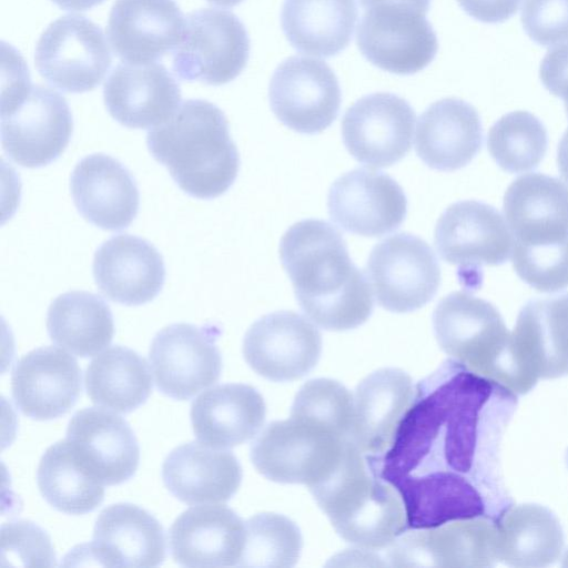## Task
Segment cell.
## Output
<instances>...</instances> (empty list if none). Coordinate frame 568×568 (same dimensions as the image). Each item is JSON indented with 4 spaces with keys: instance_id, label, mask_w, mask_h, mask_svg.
<instances>
[{
    "instance_id": "obj_7",
    "label": "cell",
    "mask_w": 568,
    "mask_h": 568,
    "mask_svg": "<svg viewBox=\"0 0 568 568\" xmlns=\"http://www.w3.org/2000/svg\"><path fill=\"white\" fill-rule=\"evenodd\" d=\"M349 439L324 423L291 415L263 429L251 446V460L272 481L310 488L337 467Z\"/></svg>"
},
{
    "instance_id": "obj_2",
    "label": "cell",
    "mask_w": 568,
    "mask_h": 568,
    "mask_svg": "<svg viewBox=\"0 0 568 568\" xmlns=\"http://www.w3.org/2000/svg\"><path fill=\"white\" fill-rule=\"evenodd\" d=\"M280 257L300 307L313 323L348 331L369 318L372 287L333 225L314 219L296 222L281 239Z\"/></svg>"
},
{
    "instance_id": "obj_31",
    "label": "cell",
    "mask_w": 568,
    "mask_h": 568,
    "mask_svg": "<svg viewBox=\"0 0 568 568\" xmlns=\"http://www.w3.org/2000/svg\"><path fill=\"white\" fill-rule=\"evenodd\" d=\"M483 126L477 110L457 98L432 103L419 116L415 151L429 168L455 171L480 151Z\"/></svg>"
},
{
    "instance_id": "obj_43",
    "label": "cell",
    "mask_w": 568,
    "mask_h": 568,
    "mask_svg": "<svg viewBox=\"0 0 568 568\" xmlns=\"http://www.w3.org/2000/svg\"><path fill=\"white\" fill-rule=\"evenodd\" d=\"M520 20L527 36L539 45L568 41V0H524Z\"/></svg>"
},
{
    "instance_id": "obj_39",
    "label": "cell",
    "mask_w": 568,
    "mask_h": 568,
    "mask_svg": "<svg viewBox=\"0 0 568 568\" xmlns=\"http://www.w3.org/2000/svg\"><path fill=\"white\" fill-rule=\"evenodd\" d=\"M245 541L239 566L290 568L303 547L296 524L284 515L261 513L245 523Z\"/></svg>"
},
{
    "instance_id": "obj_27",
    "label": "cell",
    "mask_w": 568,
    "mask_h": 568,
    "mask_svg": "<svg viewBox=\"0 0 568 568\" xmlns=\"http://www.w3.org/2000/svg\"><path fill=\"white\" fill-rule=\"evenodd\" d=\"M98 288L123 305L151 302L162 290L165 267L162 255L146 240L119 234L97 250L92 264Z\"/></svg>"
},
{
    "instance_id": "obj_38",
    "label": "cell",
    "mask_w": 568,
    "mask_h": 568,
    "mask_svg": "<svg viewBox=\"0 0 568 568\" xmlns=\"http://www.w3.org/2000/svg\"><path fill=\"white\" fill-rule=\"evenodd\" d=\"M547 145L545 125L527 111L503 115L489 129L487 136L491 158L503 170L511 173L535 169L546 154Z\"/></svg>"
},
{
    "instance_id": "obj_28",
    "label": "cell",
    "mask_w": 568,
    "mask_h": 568,
    "mask_svg": "<svg viewBox=\"0 0 568 568\" xmlns=\"http://www.w3.org/2000/svg\"><path fill=\"white\" fill-rule=\"evenodd\" d=\"M165 535L148 510L129 503L105 507L93 528L89 554L106 567H156L165 559Z\"/></svg>"
},
{
    "instance_id": "obj_44",
    "label": "cell",
    "mask_w": 568,
    "mask_h": 568,
    "mask_svg": "<svg viewBox=\"0 0 568 568\" xmlns=\"http://www.w3.org/2000/svg\"><path fill=\"white\" fill-rule=\"evenodd\" d=\"M539 78L550 93L564 100L568 115V43L546 53L540 63Z\"/></svg>"
},
{
    "instance_id": "obj_48",
    "label": "cell",
    "mask_w": 568,
    "mask_h": 568,
    "mask_svg": "<svg viewBox=\"0 0 568 568\" xmlns=\"http://www.w3.org/2000/svg\"><path fill=\"white\" fill-rule=\"evenodd\" d=\"M58 7L70 11H83L91 9L104 0H51Z\"/></svg>"
},
{
    "instance_id": "obj_10",
    "label": "cell",
    "mask_w": 568,
    "mask_h": 568,
    "mask_svg": "<svg viewBox=\"0 0 568 568\" xmlns=\"http://www.w3.org/2000/svg\"><path fill=\"white\" fill-rule=\"evenodd\" d=\"M366 275L377 303L393 313L425 306L440 284V267L423 239L394 234L377 243L367 260Z\"/></svg>"
},
{
    "instance_id": "obj_20",
    "label": "cell",
    "mask_w": 568,
    "mask_h": 568,
    "mask_svg": "<svg viewBox=\"0 0 568 568\" xmlns=\"http://www.w3.org/2000/svg\"><path fill=\"white\" fill-rule=\"evenodd\" d=\"M81 390L82 373L77 359L55 346L36 348L13 366V402L32 419L50 420L67 414Z\"/></svg>"
},
{
    "instance_id": "obj_24",
    "label": "cell",
    "mask_w": 568,
    "mask_h": 568,
    "mask_svg": "<svg viewBox=\"0 0 568 568\" xmlns=\"http://www.w3.org/2000/svg\"><path fill=\"white\" fill-rule=\"evenodd\" d=\"M514 245L536 247L568 242V186L541 173L517 178L504 196Z\"/></svg>"
},
{
    "instance_id": "obj_34",
    "label": "cell",
    "mask_w": 568,
    "mask_h": 568,
    "mask_svg": "<svg viewBox=\"0 0 568 568\" xmlns=\"http://www.w3.org/2000/svg\"><path fill=\"white\" fill-rule=\"evenodd\" d=\"M357 16L355 0H284L281 26L295 50L331 58L349 44Z\"/></svg>"
},
{
    "instance_id": "obj_15",
    "label": "cell",
    "mask_w": 568,
    "mask_h": 568,
    "mask_svg": "<svg viewBox=\"0 0 568 568\" xmlns=\"http://www.w3.org/2000/svg\"><path fill=\"white\" fill-rule=\"evenodd\" d=\"M322 353L320 331L293 311H276L255 321L243 339V356L258 375L288 382L308 374Z\"/></svg>"
},
{
    "instance_id": "obj_22",
    "label": "cell",
    "mask_w": 568,
    "mask_h": 568,
    "mask_svg": "<svg viewBox=\"0 0 568 568\" xmlns=\"http://www.w3.org/2000/svg\"><path fill=\"white\" fill-rule=\"evenodd\" d=\"M517 364L530 386L568 374V293L527 302L511 332Z\"/></svg>"
},
{
    "instance_id": "obj_42",
    "label": "cell",
    "mask_w": 568,
    "mask_h": 568,
    "mask_svg": "<svg viewBox=\"0 0 568 568\" xmlns=\"http://www.w3.org/2000/svg\"><path fill=\"white\" fill-rule=\"evenodd\" d=\"M2 564L22 566H55V554L49 535L28 520L3 524L1 527Z\"/></svg>"
},
{
    "instance_id": "obj_30",
    "label": "cell",
    "mask_w": 568,
    "mask_h": 568,
    "mask_svg": "<svg viewBox=\"0 0 568 568\" xmlns=\"http://www.w3.org/2000/svg\"><path fill=\"white\" fill-rule=\"evenodd\" d=\"M414 394L410 376L399 368H379L357 385L352 439L364 455L387 450Z\"/></svg>"
},
{
    "instance_id": "obj_13",
    "label": "cell",
    "mask_w": 568,
    "mask_h": 568,
    "mask_svg": "<svg viewBox=\"0 0 568 568\" xmlns=\"http://www.w3.org/2000/svg\"><path fill=\"white\" fill-rule=\"evenodd\" d=\"M387 548L394 567H494L498 560L495 519L477 517L414 529Z\"/></svg>"
},
{
    "instance_id": "obj_41",
    "label": "cell",
    "mask_w": 568,
    "mask_h": 568,
    "mask_svg": "<svg viewBox=\"0 0 568 568\" xmlns=\"http://www.w3.org/2000/svg\"><path fill=\"white\" fill-rule=\"evenodd\" d=\"M511 261L516 274L539 292L568 287V242L537 247L513 245Z\"/></svg>"
},
{
    "instance_id": "obj_36",
    "label": "cell",
    "mask_w": 568,
    "mask_h": 568,
    "mask_svg": "<svg viewBox=\"0 0 568 568\" xmlns=\"http://www.w3.org/2000/svg\"><path fill=\"white\" fill-rule=\"evenodd\" d=\"M84 383L93 404L122 414L140 407L152 392L146 361L120 345L106 348L90 362Z\"/></svg>"
},
{
    "instance_id": "obj_32",
    "label": "cell",
    "mask_w": 568,
    "mask_h": 568,
    "mask_svg": "<svg viewBox=\"0 0 568 568\" xmlns=\"http://www.w3.org/2000/svg\"><path fill=\"white\" fill-rule=\"evenodd\" d=\"M266 407L251 385L222 384L199 395L191 405V423L199 440L231 448L253 438L262 428Z\"/></svg>"
},
{
    "instance_id": "obj_33",
    "label": "cell",
    "mask_w": 568,
    "mask_h": 568,
    "mask_svg": "<svg viewBox=\"0 0 568 568\" xmlns=\"http://www.w3.org/2000/svg\"><path fill=\"white\" fill-rule=\"evenodd\" d=\"M498 560L511 567L540 568L556 562L564 549L559 520L536 504L510 505L495 519Z\"/></svg>"
},
{
    "instance_id": "obj_23",
    "label": "cell",
    "mask_w": 568,
    "mask_h": 568,
    "mask_svg": "<svg viewBox=\"0 0 568 568\" xmlns=\"http://www.w3.org/2000/svg\"><path fill=\"white\" fill-rule=\"evenodd\" d=\"M244 541V521L219 504L184 510L169 530L170 554L184 567L239 566Z\"/></svg>"
},
{
    "instance_id": "obj_46",
    "label": "cell",
    "mask_w": 568,
    "mask_h": 568,
    "mask_svg": "<svg viewBox=\"0 0 568 568\" xmlns=\"http://www.w3.org/2000/svg\"><path fill=\"white\" fill-rule=\"evenodd\" d=\"M363 10L376 8H396L417 11L426 14L429 10L430 0H358Z\"/></svg>"
},
{
    "instance_id": "obj_17",
    "label": "cell",
    "mask_w": 568,
    "mask_h": 568,
    "mask_svg": "<svg viewBox=\"0 0 568 568\" xmlns=\"http://www.w3.org/2000/svg\"><path fill=\"white\" fill-rule=\"evenodd\" d=\"M327 210L331 220L344 231L378 237L403 223L407 199L402 186L388 174L355 169L333 182Z\"/></svg>"
},
{
    "instance_id": "obj_1",
    "label": "cell",
    "mask_w": 568,
    "mask_h": 568,
    "mask_svg": "<svg viewBox=\"0 0 568 568\" xmlns=\"http://www.w3.org/2000/svg\"><path fill=\"white\" fill-rule=\"evenodd\" d=\"M516 406L513 390L448 359L416 386L389 447L379 457H366L367 463L397 489L406 511L474 484L511 505L498 456Z\"/></svg>"
},
{
    "instance_id": "obj_50",
    "label": "cell",
    "mask_w": 568,
    "mask_h": 568,
    "mask_svg": "<svg viewBox=\"0 0 568 568\" xmlns=\"http://www.w3.org/2000/svg\"><path fill=\"white\" fill-rule=\"evenodd\" d=\"M562 566L568 567V550L566 551L564 559H562Z\"/></svg>"
},
{
    "instance_id": "obj_12",
    "label": "cell",
    "mask_w": 568,
    "mask_h": 568,
    "mask_svg": "<svg viewBox=\"0 0 568 568\" xmlns=\"http://www.w3.org/2000/svg\"><path fill=\"white\" fill-rule=\"evenodd\" d=\"M268 99L284 125L298 133L315 134L336 120L342 93L338 79L326 62L293 55L275 69Z\"/></svg>"
},
{
    "instance_id": "obj_6",
    "label": "cell",
    "mask_w": 568,
    "mask_h": 568,
    "mask_svg": "<svg viewBox=\"0 0 568 568\" xmlns=\"http://www.w3.org/2000/svg\"><path fill=\"white\" fill-rule=\"evenodd\" d=\"M433 328L440 348L468 369L515 394L531 390L515 359L511 333L491 303L453 292L435 307Z\"/></svg>"
},
{
    "instance_id": "obj_45",
    "label": "cell",
    "mask_w": 568,
    "mask_h": 568,
    "mask_svg": "<svg viewBox=\"0 0 568 568\" xmlns=\"http://www.w3.org/2000/svg\"><path fill=\"white\" fill-rule=\"evenodd\" d=\"M471 18L485 23H499L513 17L520 0H457Z\"/></svg>"
},
{
    "instance_id": "obj_37",
    "label": "cell",
    "mask_w": 568,
    "mask_h": 568,
    "mask_svg": "<svg viewBox=\"0 0 568 568\" xmlns=\"http://www.w3.org/2000/svg\"><path fill=\"white\" fill-rule=\"evenodd\" d=\"M37 483L48 504L70 515L91 513L104 499V485L83 469L67 439L44 452L38 466Z\"/></svg>"
},
{
    "instance_id": "obj_8",
    "label": "cell",
    "mask_w": 568,
    "mask_h": 568,
    "mask_svg": "<svg viewBox=\"0 0 568 568\" xmlns=\"http://www.w3.org/2000/svg\"><path fill=\"white\" fill-rule=\"evenodd\" d=\"M250 38L233 12L205 8L186 16L183 36L173 52L172 69L189 82L222 85L246 67Z\"/></svg>"
},
{
    "instance_id": "obj_19",
    "label": "cell",
    "mask_w": 568,
    "mask_h": 568,
    "mask_svg": "<svg viewBox=\"0 0 568 568\" xmlns=\"http://www.w3.org/2000/svg\"><path fill=\"white\" fill-rule=\"evenodd\" d=\"M65 439L83 469L103 485H120L138 469V439L128 422L114 413L98 407L78 410Z\"/></svg>"
},
{
    "instance_id": "obj_11",
    "label": "cell",
    "mask_w": 568,
    "mask_h": 568,
    "mask_svg": "<svg viewBox=\"0 0 568 568\" xmlns=\"http://www.w3.org/2000/svg\"><path fill=\"white\" fill-rule=\"evenodd\" d=\"M216 326L176 323L153 337L149 362L158 389L186 400L215 384L222 371Z\"/></svg>"
},
{
    "instance_id": "obj_16",
    "label": "cell",
    "mask_w": 568,
    "mask_h": 568,
    "mask_svg": "<svg viewBox=\"0 0 568 568\" xmlns=\"http://www.w3.org/2000/svg\"><path fill=\"white\" fill-rule=\"evenodd\" d=\"M356 44L373 65L399 75L422 71L438 50L436 32L426 14L396 8L365 10Z\"/></svg>"
},
{
    "instance_id": "obj_25",
    "label": "cell",
    "mask_w": 568,
    "mask_h": 568,
    "mask_svg": "<svg viewBox=\"0 0 568 568\" xmlns=\"http://www.w3.org/2000/svg\"><path fill=\"white\" fill-rule=\"evenodd\" d=\"M184 26V16L175 0H115L108 36L121 60L149 63L178 47Z\"/></svg>"
},
{
    "instance_id": "obj_9",
    "label": "cell",
    "mask_w": 568,
    "mask_h": 568,
    "mask_svg": "<svg viewBox=\"0 0 568 568\" xmlns=\"http://www.w3.org/2000/svg\"><path fill=\"white\" fill-rule=\"evenodd\" d=\"M40 75L64 92L93 90L108 73L112 55L102 29L84 16H63L49 24L34 52Z\"/></svg>"
},
{
    "instance_id": "obj_40",
    "label": "cell",
    "mask_w": 568,
    "mask_h": 568,
    "mask_svg": "<svg viewBox=\"0 0 568 568\" xmlns=\"http://www.w3.org/2000/svg\"><path fill=\"white\" fill-rule=\"evenodd\" d=\"M291 415L318 420L342 436L352 438L354 397L337 381L329 378L311 379L297 392Z\"/></svg>"
},
{
    "instance_id": "obj_21",
    "label": "cell",
    "mask_w": 568,
    "mask_h": 568,
    "mask_svg": "<svg viewBox=\"0 0 568 568\" xmlns=\"http://www.w3.org/2000/svg\"><path fill=\"white\" fill-rule=\"evenodd\" d=\"M110 115L131 129H151L171 118L179 109V83L161 63L118 64L103 88Z\"/></svg>"
},
{
    "instance_id": "obj_26",
    "label": "cell",
    "mask_w": 568,
    "mask_h": 568,
    "mask_svg": "<svg viewBox=\"0 0 568 568\" xmlns=\"http://www.w3.org/2000/svg\"><path fill=\"white\" fill-rule=\"evenodd\" d=\"M70 189L79 213L102 230H123L138 214L135 180L110 155L94 153L83 158L71 174Z\"/></svg>"
},
{
    "instance_id": "obj_3",
    "label": "cell",
    "mask_w": 568,
    "mask_h": 568,
    "mask_svg": "<svg viewBox=\"0 0 568 568\" xmlns=\"http://www.w3.org/2000/svg\"><path fill=\"white\" fill-rule=\"evenodd\" d=\"M146 145L181 190L214 199L235 181L240 155L220 108L201 99L184 101L165 122L152 128Z\"/></svg>"
},
{
    "instance_id": "obj_47",
    "label": "cell",
    "mask_w": 568,
    "mask_h": 568,
    "mask_svg": "<svg viewBox=\"0 0 568 568\" xmlns=\"http://www.w3.org/2000/svg\"><path fill=\"white\" fill-rule=\"evenodd\" d=\"M557 163L561 176L568 183V129L564 133L558 145Z\"/></svg>"
},
{
    "instance_id": "obj_5",
    "label": "cell",
    "mask_w": 568,
    "mask_h": 568,
    "mask_svg": "<svg viewBox=\"0 0 568 568\" xmlns=\"http://www.w3.org/2000/svg\"><path fill=\"white\" fill-rule=\"evenodd\" d=\"M3 61L1 143L14 163L40 168L57 160L69 144L73 120L65 99L57 91L33 85L24 61L14 51Z\"/></svg>"
},
{
    "instance_id": "obj_14",
    "label": "cell",
    "mask_w": 568,
    "mask_h": 568,
    "mask_svg": "<svg viewBox=\"0 0 568 568\" xmlns=\"http://www.w3.org/2000/svg\"><path fill=\"white\" fill-rule=\"evenodd\" d=\"M415 111L390 92L362 97L342 120V136L349 154L371 168H387L410 150Z\"/></svg>"
},
{
    "instance_id": "obj_4",
    "label": "cell",
    "mask_w": 568,
    "mask_h": 568,
    "mask_svg": "<svg viewBox=\"0 0 568 568\" xmlns=\"http://www.w3.org/2000/svg\"><path fill=\"white\" fill-rule=\"evenodd\" d=\"M308 489L335 531L355 546L387 548L407 529L399 493L371 469L352 439L332 474Z\"/></svg>"
},
{
    "instance_id": "obj_35",
    "label": "cell",
    "mask_w": 568,
    "mask_h": 568,
    "mask_svg": "<svg viewBox=\"0 0 568 568\" xmlns=\"http://www.w3.org/2000/svg\"><path fill=\"white\" fill-rule=\"evenodd\" d=\"M47 329L57 345L79 357H91L111 343L114 322L102 297L85 291H71L50 304Z\"/></svg>"
},
{
    "instance_id": "obj_29",
    "label": "cell",
    "mask_w": 568,
    "mask_h": 568,
    "mask_svg": "<svg viewBox=\"0 0 568 568\" xmlns=\"http://www.w3.org/2000/svg\"><path fill=\"white\" fill-rule=\"evenodd\" d=\"M162 479L168 490L187 505L223 504L237 491L242 467L225 448L190 442L166 456Z\"/></svg>"
},
{
    "instance_id": "obj_49",
    "label": "cell",
    "mask_w": 568,
    "mask_h": 568,
    "mask_svg": "<svg viewBox=\"0 0 568 568\" xmlns=\"http://www.w3.org/2000/svg\"><path fill=\"white\" fill-rule=\"evenodd\" d=\"M210 3L222 6V7H234L241 3L243 0H206Z\"/></svg>"
},
{
    "instance_id": "obj_18",
    "label": "cell",
    "mask_w": 568,
    "mask_h": 568,
    "mask_svg": "<svg viewBox=\"0 0 568 568\" xmlns=\"http://www.w3.org/2000/svg\"><path fill=\"white\" fill-rule=\"evenodd\" d=\"M434 243L440 257L462 270L504 264L514 237L500 213L483 202L468 200L449 205L437 221Z\"/></svg>"
},
{
    "instance_id": "obj_51",
    "label": "cell",
    "mask_w": 568,
    "mask_h": 568,
    "mask_svg": "<svg viewBox=\"0 0 568 568\" xmlns=\"http://www.w3.org/2000/svg\"><path fill=\"white\" fill-rule=\"evenodd\" d=\"M566 462H567V466H568V449H567V454H566Z\"/></svg>"
}]
</instances>
